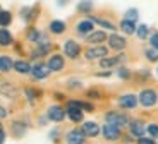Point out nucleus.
<instances>
[{
  "label": "nucleus",
  "instance_id": "f257e3e1",
  "mask_svg": "<svg viewBox=\"0 0 158 144\" xmlns=\"http://www.w3.org/2000/svg\"><path fill=\"white\" fill-rule=\"evenodd\" d=\"M138 101H139V105L150 108V106H155V105H156L158 94H156V91H153V89H143L141 93H139Z\"/></svg>",
  "mask_w": 158,
  "mask_h": 144
},
{
  "label": "nucleus",
  "instance_id": "f03ea898",
  "mask_svg": "<svg viewBox=\"0 0 158 144\" xmlns=\"http://www.w3.org/2000/svg\"><path fill=\"white\" fill-rule=\"evenodd\" d=\"M65 115H67L69 120H72V122H81L83 120V110H81V106H79L77 100H72V101L67 103Z\"/></svg>",
  "mask_w": 158,
  "mask_h": 144
},
{
  "label": "nucleus",
  "instance_id": "7ed1b4c3",
  "mask_svg": "<svg viewBox=\"0 0 158 144\" xmlns=\"http://www.w3.org/2000/svg\"><path fill=\"white\" fill-rule=\"evenodd\" d=\"M105 120H107V124L115 125V127H124V125L129 124V118L126 115H122V113H117V112H108L105 115Z\"/></svg>",
  "mask_w": 158,
  "mask_h": 144
},
{
  "label": "nucleus",
  "instance_id": "20e7f679",
  "mask_svg": "<svg viewBox=\"0 0 158 144\" xmlns=\"http://www.w3.org/2000/svg\"><path fill=\"white\" fill-rule=\"evenodd\" d=\"M65 142L67 144H84L86 142V136L81 129H72L65 136Z\"/></svg>",
  "mask_w": 158,
  "mask_h": 144
},
{
  "label": "nucleus",
  "instance_id": "39448f33",
  "mask_svg": "<svg viewBox=\"0 0 158 144\" xmlns=\"http://www.w3.org/2000/svg\"><path fill=\"white\" fill-rule=\"evenodd\" d=\"M64 53L67 55L69 59H77L79 53H81V47L74 39H67V41L64 43Z\"/></svg>",
  "mask_w": 158,
  "mask_h": 144
},
{
  "label": "nucleus",
  "instance_id": "423d86ee",
  "mask_svg": "<svg viewBox=\"0 0 158 144\" xmlns=\"http://www.w3.org/2000/svg\"><path fill=\"white\" fill-rule=\"evenodd\" d=\"M102 134L107 141H117L120 137V127H115V125L105 124L102 127Z\"/></svg>",
  "mask_w": 158,
  "mask_h": 144
},
{
  "label": "nucleus",
  "instance_id": "0eeeda50",
  "mask_svg": "<svg viewBox=\"0 0 158 144\" xmlns=\"http://www.w3.org/2000/svg\"><path fill=\"white\" fill-rule=\"evenodd\" d=\"M17 88L14 84H10L9 81L5 79H0V94L2 96H7V98H16L17 96Z\"/></svg>",
  "mask_w": 158,
  "mask_h": 144
},
{
  "label": "nucleus",
  "instance_id": "6e6552de",
  "mask_svg": "<svg viewBox=\"0 0 158 144\" xmlns=\"http://www.w3.org/2000/svg\"><path fill=\"white\" fill-rule=\"evenodd\" d=\"M47 117H48V120H52V122H62L64 118H65V112H64L62 106L53 105V106H50V108H48Z\"/></svg>",
  "mask_w": 158,
  "mask_h": 144
},
{
  "label": "nucleus",
  "instance_id": "1a4fd4ad",
  "mask_svg": "<svg viewBox=\"0 0 158 144\" xmlns=\"http://www.w3.org/2000/svg\"><path fill=\"white\" fill-rule=\"evenodd\" d=\"M118 105L126 110H132L138 106V96H134V94H122L118 98Z\"/></svg>",
  "mask_w": 158,
  "mask_h": 144
},
{
  "label": "nucleus",
  "instance_id": "9d476101",
  "mask_svg": "<svg viewBox=\"0 0 158 144\" xmlns=\"http://www.w3.org/2000/svg\"><path fill=\"white\" fill-rule=\"evenodd\" d=\"M107 51H108V48H105V47H102V45H98V47L89 48V50L86 51V59H88V60L105 59V57H107Z\"/></svg>",
  "mask_w": 158,
  "mask_h": 144
},
{
  "label": "nucleus",
  "instance_id": "9b49d317",
  "mask_svg": "<svg viewBox=\"0 0 158 144\" xmlns=\"http://www.w3.org/2000/svg\"><path fill=\"white\" fill-rule=\"evenodd\" d=\"M81 130L84 132L86 137H96L100 132H102V129H100V125L96 124V122H84L83 127H81Z\"/></svg>",
  "mask_w": 158,
  "mask_h": 144
},
{
  "label": "nucleus",
  "instance_id": "f8f14e48",
  "mask_svg": "<svg viewBox=\"0 0 158 144\" xmlns=\"http://www.w3.org/2000/svg\"><path fill=\"white\" fill-rule=\"evenodd\" d=\"M31 74L35 79H47L48 74H50V69H48L47 64H36L35 67H31Z\"/></svg>",
  "mask_w": 158,
  "mask_h": 144
},
{
  "label": "nucleus",
  "instance_id": "ddd939ff",
  "mask_svg": "<svg viewBox=\"0 0 158 144\" xmlns=\"http://www.w3.org/2000/svg\"><path fill=\"white\" fill-rule=\"evenodd\" d=\"M129 130H131V134L134 137H143L144 136V132H146V125L143 124L141 120H134V122H131V125H129Z\"/></svg>",
  "mask_w": 158,
  "mask_h": 144
},
{
  "label": "nucleus",
  "instance_id": "4468645a",
  "mask_svg": "<svg viewBox=\"0 0 158 144\" xmlns=\"http://www.w3.org/2000/svg\"><path fill=\"white\" fill-rule=\"evenodd\" d=\"M47 65H48V69H50V70L59 72V70L64 69V57H62V55H52L50 59H48Z\"/></svg>",
  "mask_w": 158,
  "mask_h": 144
},
{
  "label": "nucleus",
  "instance_id": "2eb2a0df",
  "mask_svg": "<svg viewBox=\"0 0 158 144\" xmlns=\"http://www.w3.org/2000/svg\"><path fill=\"white\" fill-rule=\"evenodd\" d=\"M108 45H110L112 50H124L126 48V39L122 38V36H118V35H112L110 38H108Z\"/></svg>",
  "mask_w": 158,
  "mask_h": 144
},
{
  "label": "nucleus",
  "instance_id": "dca6fc26",
  "mask_svg": "<svg viewBox=\"0 0 158 144\" xmlns=\"http://www.w3.org/2000/svg\"><path fill=\"white\" fill-rule=\"evenodd\" d=\"M86 39L91 45H100V43L107 39V35H105V31H95V33H89V36H86Z\"/></svg>",
  "mask_w": 158,
  "mask_h": 144
},
{
  "label": "nucleus",
  "instance_id": "f3484780",
  "mask_svg": "<svg viewBox=\"0 0 158 144\" xmlns=\"http://www.w3.org/2000/svg\"><path fill=\"white\" fill-rule=\"evenodd\" d=\"M77 33L81 36L83 35H88V33H93V21L91 19H86V21H81L77 24Z\"/></svg>",
  "mask_w": 158,
  "mask_h": 144
},
{
  "label": "nucleus",
  "instance_id": "a211bd4d",
  "mask_svg": "<svg viewBox=\"0 0 158 144\" xmlns=\"http://www.w3.org/2000/svg\"><path fill=\"white\" fill-rule=\"evenodd\" d=\"M14 69L19 74H28V72H31V65L26 60H14Z\"/></svg>",
  "mask_w": 158,
  "mask_h": 144
},
{
  "label": "nucleus",
  "instance_id": "6ab92c4d",
  "mask_svg": "<svg viewBox=\"0 0 158 144\" xmlns=\"http://www.w3.org/2000/svg\"><path fill=\"white\" fill-rule=\"evenodd\" d=\"M12 67H14V62H12L10 57L2 55V57H0V72H9Z\"/></svg>",
  "mask_w": 158,
  "mask_h": 144
},
{
  "label": "nucleus",
  "instance_id": "aec40b11",
  "mask_svg": "<svg viewBox=\"0 0 158 144\" xmlns=\"http://www.w3.org/2000/svg\"><path fill=\"white\" fill-rule=\"evenodd\" d=\"M50 31L53 33V35H62V33L65 31L64 21H52L50 23Z\"/></svg>",
  "mask_w": 158,
  "mask_h": 144
},
{
  "label": "nucleus",
  "instance_id": "412c9836",
  "mask_svg": "<svg viewBox=\"0 0 158 144\" xmlns=\"http://www.w3.org/2000/svg\"><path fill=\"white\" fill-rule=\"evenodd\" d=\"M120 29H122L126 35H134L136 33V23H131V21L124 19L122 23H120Z\"/></svg>",
  "mask_w": 158,
  "mask_h": 144
},
{
  "label": "nucleus",
  "instance_id": "4be33fe9",
  "mask_svg": "<svg viewBox=\"0 0 158 144\" xmlns=\"http://www.w3.org/2000/svg\"><path fill=\"white\" fill-rule=\"evenodd\" d=\"M124 57H112V59H102V62H100V65L103 67V69H110V67H115L118 64V60H122Z\"/></svg>",
  "mask_w": 158,
  "mask_h": 144
},
{
  "label": "nucleus",
  "instance_id": "5701e85b",
  "mask_svg": "<svg viewBox=\"0 0 158 144\" xmlns=\"http://www.w3.org/2000/svg\"><path fill=\"white\" fill-rule=\"evenodd\" d=\"M10 43H12V35L7 29H0V45L2 47H7Z\"/></svg>",
  "mask_w": 158,
  "mask_h": 144
},
{
  "label": "nucleus",
  "instance_id": "b1692460",
  "mask_svg": "<svg viewBox=\"0 0 158 144\" xmlns=\"http://www.w3.org/2000/svg\"><path fill=\"white\" fill-rule=\"evenodd\" d=\"M12 21V14L9 10H0V26H9Z\"/></svg>",
  "mask_w": 158,
  "mask_h": 144
},
{
  "label": "nucleus",
  "instance_id": "393cba45",
  "mask_svg": "<svg viewBox=\"0 0 158 144\" xmlns=\"http://www.w3.org/2000/svg\"><path fill=\"white\" fill-rule=\"evenodd\" d=\"M144 55H146V59L150 60V62H158V48H146V51H144Z\"/></svg>",
  "mask_w": 158,
  "mask_h": 144
},
{
  "label": "nucleus",
  "instance_id": "a878e982",
  "mask_svg": "<svg viewBox=\"0 0 158 144\" xmlns=\"http://www.w3.org/2000/svg\"><path fill=\"white\" fill-rule=\"evenodd\" d=\"M12 130H14V134H16L17 137H21V136H24V132H26V125L19 124V122H14V124H12Z\"/></svg>",
  "mask_w": 158,
  "mask_h": 144
},
{
  "label": "nucleus",
  "instance_id": "bb28decb",
  "mask_svg": "<svg viewBox=\"0 0 158 144\" xmlns=\"http://www.w3.org/2000/svg\"><path fill=\"white\" fill-rule=\"evenodd\" d=\"M136 36L139 39H146L148 38V26L146 24H141V26L136 27Z\"/></svg>",
  "mask_w": 158,
  "mask_h": 144
},
{
  "label": "nucleus",
  "instance_id": "cd10ccee",
  "mask_svg": "<svg viewBox=\"0 0 158 144\" xmlns=\"http://www.w3.org/2000/svg\"><path fill=\"white\" fill-rule=\"evenodd\" d=\"M50 51V45H40L38 47V50H35L33 51V57H41V55H45V53H48Z\"/></svg>",
  "mask_w": 158,
  "mask_h": 144
},
{
  "label": "nucleus",
  "instance_id": "c85d7f7f",
  "mask_svg": "<svg viewBox=\"0 0 158 144\" xmlns=\"http://www.w3.org/2000/svg\"><path fill=\"white\" fill-rule=\"evenodd\" d=\"M91 7H93V2H91V0H83V2H79V5H77V9L81 12H89Z\"/></svg>",
  "mask_w": 158,
  "mask_h": 144
},
{
  "label": "nucleus",
  "instance_id": "c756f323",
  "mask_svg": "<svg viewBox=\"0 0 158 144\" xmlns=\"http://www.w3.org/2000/svg\"><path fill=\"white\" fill-rule=\"evenodd\" d=\"M26 96H28L29 103H31V105H35L36 96H40V91H35V89H31V88H28V89H26Z\"/></svg>",
  "mask_w": 158,
  "mask_h": 144
},
{
  "label": "nucleus",
  "instance_id": "7c9ffc66",
  "mask_svg": "<svg viewBox=\"0 0 158 144\" xmlns=\"http://www.w3.org/2000/svg\"><path fill=\"white\" fill-rule=\"evenodd\" d=\"M138 17H139V14H138V10H136V9H129V10L126 12V19L131 21V23H136V21H138Z\"/></svg>",
  "mask_w": 158,
  "mask_h": 144
},
{
  "label": "nucleus",
  "instance_id": "2f4dec72",
  "mask_svg": "<svg viewBox=\"0 0 158 144\" xmlns=\"http://www.w3.org/2000/svg\"><path fill=\"white\" fill-rule=\"evenodd\" d=\"M91 21H96V23L100 24V26H103L105 29H110V31H114L115 29V26L112 23H108V21H105V19H91Z\"/></svg>",
  "mask_w": 158,
  "mask_h": 144
},
{
  "label": "nucleus",
  "instance_id": "473e14b6",
  "mask_svg": "<svg viewBox=\"0 0 158 144\" xmlns=\"http://www.w3.org/2000/svg\"><path fill=\"white\" fill-rule=\"evenodd\" d=\"M146 132L150 134L151 137H158V125L156 124H151L146 127Z\"/></svg>",
  "mask_w": 158,
  "mask_h": 144
},
{
  "label": "nucleus",
  "instance_id": "72a5a7b5",
  "mask_svg": "<svg viewBox=\"0 0 158 144\" xmlns=\"http://www.w3.org/2000/svg\"><path fill=\"white\" fill-rule=\"evenodd\" d=\"M138 144H156V142L153 141V137H144L143 136V137L138 139Z\"/></svg>",
  "mask_w": 158,
  "mask_h": 144
},
{
  "label": "nucleus",
  "instance_id": "f704fd0d",
  "mask_svg": "<svg viewBox=\"0 0 158 144\" xmlns=\"http://www.w3.org/2000/svg\"><path fill=\"white\" fill-rule=\"evenodd\" d=\"M117 74H118V77H120V79H129L131 77V72L127 69H118Z\"/></svg>",
  "mask_w": 158,
  "mask_h": 144
},
{
  "label": "nucleus",
  "instance_id": "c9c22d12",
  "mask_svg": "<svg viewBox=\"0 0 158 144\" xmlns=\"http://www.w3.org/2000/svg\"><path fill=\"white\" fill-rule=\"evenodd\" d=\"M79 106H81V110H88V112H93V105H89L88 101H79Z\"/></svg>",
  "mask_w": 158,
  "mask_h": 144
},
{
  "label": "nucleus",
  "instance_id": "e433bc0d",
  "mask_svg": "<svg viewBox=\"0 0 158 144\" xmlns=\"http://www.w3.org/2000/svg\"><path fill=\"white\" fill-rule=\"evenodd\" d=\"M150 41H151V47H153V48H158V33H155V35H151Z\"/></svg>",
  "mask_w": 158,
  "mask_h": 144
},
{
  "label": "nucleus",
  "instance_id": "4c0bfd02",
  "mask_svg": "<svg viewBox=\"0 0 158 144\" xmlns=\"http://www.w3.org/2000/svg\"><path fill=\"white\" fill-rule=\"evenodd\" d=\"M5 117H7V110L0 105V118H5Z\"/></svg>",
  "mask_w": 158,
  "mask_h": 144
},
{
  "label": "nucleus",
  "instance_id": "58836bf2",
  "mask_svg": "<svg viewBox=\"0 0 158 144\" xmlns=\"http://www.w3.org/2000/svg\"><path fill=\"white\" fill-rule=\"evenodd\" d=\"M5 142V130H0V144Z\"/></svg>",
  "mask_w": 158,
  "mask_h": 144
},
{
  "label": "nucleus",
  "instance_id": "ea45409f",
  "mask_svg": "<svg viewBox=\"0 0 158 144\" xmlns=\"http://www.w3.org/2000/svg\"><path fill=\"white\" fill-rule=\"evenodd\" d=\"M57 137H59V130H53V132H50V139H57Z\"/></svg>",
  "mask_w": 158,
  "mask_h": 144
},
{
  "label": "nucleus",
  "instance_id": "a19ab883",
  "mask_svg": "<svg viewBox=\"0 0 158 144\" xmlns=\"http://www.w3.org/2000/svg\"><path fill=\"white\" fill-rule=\"evenodd\" d=\"M57 2H59L60 5H64V4H65V2H67V0H57Z\"/></svg>",
  "mask_w": 158,
  "mask_h": 144
},
{
  "label": "nucleus",
  "instance_id": "79ce46f5",
  "mask_svg": "<svg viewBox=\"0 0 158 144\" xmlns=\"http://www.w3.org/2000/svg\"><path fill=\"white\" fill-rule=\"evenodd\" d=\"M0 130H4V127H2V124H0Z\"/></svg>",
  "mask_w": 158,
  "mask_h": 144
}]
</instances>
